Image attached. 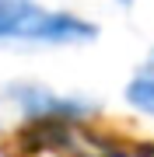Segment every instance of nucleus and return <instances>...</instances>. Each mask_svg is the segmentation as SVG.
<instances>
[{"label":"nucleus","instance_id":"obj_2","mask_svg":"<svg viewBox=\"0 0 154 157\" xmlns=\"http://www.w3.org/2000/svg\"><path fill=\"white\" fill-rule=\"evenodd\" d=\"M7 98L21 108V115L28 119V122H39V126L77 122V119H88L95 112L91 101L56 94V91H49L42 84H11V87H7Z\"/></svg>","mask_w":154,"mask_h":157},{"label":"nucleus","instance_id":"obj_3","mask_svg":"<svg viewBox=\"0 0 154 157\" xmlns=\"http://www.w3.org/2000/svg\"><path fill=\"white\" fill-rule=\"evenodd\" d=\"M123 94H126V105L130 108H137L144 115H154V49L140 63V70L130 77V84H126Z\"/></svg>","mask_w":154,"mask_h":157},{"label":"nucleus","instance_id":"obj_4","mask_svg":"<svg viewBox=\"0 0 154 157\" xmlns=\"http://www.w3.org/2000/svg\"><path fill=\"white\" fill-rule=\"evenodd\" d=\"M116 4H123V7H130V4H133V0H116Z\"/></svg>","mask_w":154,"mask_h":157},{"label":"nucleus","instance_id":"obj_1","mask_svg":"<svg viewBox=\"0 0 154 157\" xmlns=\"http://www.w3.org/2000/svg\"><path fill=\"white\" fill-rule=\"evenodd\" d=\"M91 39H98V28L81 14L53 11L39 0H0V42L84 45Z\"/></svg>","mask_w":154,"mask_h":157}]
</instances>
